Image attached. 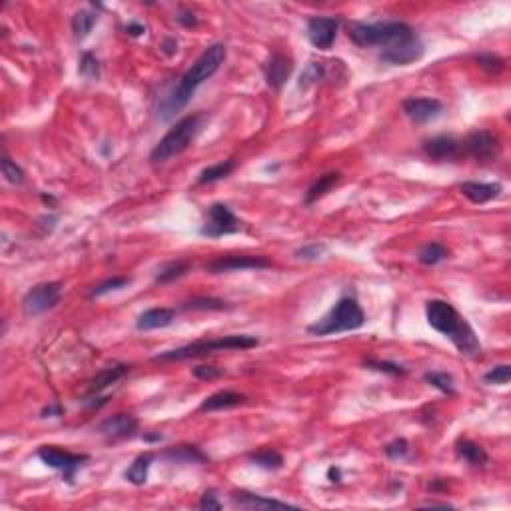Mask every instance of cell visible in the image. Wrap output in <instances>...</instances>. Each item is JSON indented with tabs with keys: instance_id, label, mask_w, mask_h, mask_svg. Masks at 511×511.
Wrapping results in <instances>:
<instances>
[{
	"instance_id": "obj_6",
	"label": "cell",
	"mask_w": 511,
	"mask_h": 511,
	"mask_svg": "<svg viewBox=\"0 0 511 511\" xmlns=\"http://www.w3.org/2000/svg\"><path fill=\"white\" fill-rule=\"evenodd\" d=\"M260 341L254 336H246V334H232V336H224V338H216V340H198L182 348L176 350H168V352L158 353L156 360H188V358H198V356H208V353L224 352V350H250L256 348Z\"/></svg>"
},
{
	"instance_id": "obj_4",
	"label": "cell",
	"mask_w": 511,
	"mask_h": 511,
	"mask_svg": "<svg viewBox=\"0 0 511 511\" xmlns=\"http://www.w3.org/2000/svg\"><path fill=\"white\" fill-rule=\"evenodd\" d=\"M365 324V314L356 298H341L336 302V306L316 324L307 326V334L312 336H331L341 331H353L360 329Z\"/></svg>"
},
{
	"instance_id": "obj_39",
	"label": "cell",
	"mask_w": 511,
	"mask_h": 511,
	"mask_svg": "<svg viewBox=\"0 0 511 511\" xmlns=\"http://www.w3.org/2000/svg\"><path fill=\"white\" fill-rule=\"evenodd\" d=\"M128 284H130V278H110V280L96 286L90 292V295L92 298H100V295L110 294V292H118V290H122Z\"/></svg>"
},
{
	"instance_id": "obj_44",
	"label": "cell",
	"mask_w": 511,
	"mask_h": 511,
	"mask_svg": "<svg viewBox=\"0 0 511 511\" xmlns=\"http://www.w3.org/2000/svg\"><path fill=\"white\" fill-rule=\"evenodd\" d=\"M200 510H222V503L218 500L216 491L214 489H210V491H206L204 495H202V500H200Z\"/></svg>"
},
{
	"instance_id": "obj_19",
	"label": "cell",
	"mask_w": 511,
	"mask_h": 511,
	"mask_svg": "<svg viewBox=\"0 0 511 511\" xmlns=\"http://www.w3.org/2000/svg\"><path fill=\"white\" fill-rule=\"evenodd\" d=\"M459 190L466 196L471 204H488L491 200H495L501 194V184L498 182H464L459 184Z\"/></svg>"
},
{
	"instance_id": "obj_24",
	"label": "cell",
	"mask_w": 511,
	"mask_h": 511,
	"mask_svg": "<svg viewBox=\"0 0 511 511\" xmlns=\"http://www.w3.org/2000/svg\"><path fill=\"white\" fill-rule=\"evenodd\" d=\"M455 454L459 455L466 464L474 467H481L488 464V452L471 440H459L455 443Z\"/></svg>"
},
{
	"instance_id": "obj_38",
	"label": "cell",
	"mask_w": 511,
	"mask_h": 511,
	"mask_svg": "<svg viewBox=\"0 0 511 511\" xmlns=\"http://www.w3.org/2000/svg\"><path fill=\"white\" fill-rule=\"evenodd\" d=\"M476 62L479 64V69H483L489 74H500L505 70V60L498 54H479Z\"/></svg>"
},
{
	"instance_id": "obj_47",
	"label": "cell",
	"mask_w": 511,
	"mask_h": 511,
	"mask_svg": "<svg viewBox=\"0 0 511 511\" xmlns=\"http://www.w3.org/2000/svg\"><path fill=\"white\" fill-rule=\"evenodd\" d=\"M126 33L130 36H142L144 33H146V28L142 26V24H138V23H130L128 26H126Z\"/></svg>"
},
{
	"instance_id": "obj_18",
	"label": "cell",
	"mask_w": 511,
	"mask_h": 511,
	"mask_svg": "<svg viewBox=\"0 0 511 511\" xmlns=\"http://www.w3.org/2000/svg\"><path fill=\"white\" fill-rule=\"evenodd\" d=\"M232 501H234L236 507H242V510H272V507H278V510H295V507H298V505H292V503H288V501L258 495V493H252V491H246V489L232 491Z\"/></svg>"
},
{
	"instance_id": "obj_15",
	"label": "cell",
	"mask_w": 511,
	"mask_h": 511,
	"mask_svg": "<svg viewBox=\"0 0 511 511\" xmlns=\"http://www.w3.org/2000/svg\"><path fill=\"white\" fill-rule=\"evenodd\" d=\"M423 152L425 156H430L432 160H455L459 158L464 152V140H457L454 136H435L432 140H425L423 142Z\"/></svg>"
},
{
	"instance_id": "obj_43",
	"label": "cell",
	"mask_w": 511,
	"mask_h": 511,
	"mask_svg": "<svg viewBox=\"0 0 511 511\" xmlns=\"http://www.w3.org/2000/svg\"><path fill=\"white\" fill-rule=\"evenodd\" d=\"M192 375L198 380H204V382H212V380L226 375V372L218 365H196L192 370Z\"/></svg>"
},
{
	"instance_id": "obj_46",
	"label": "cell",
	"mask_w": 511,
	"mask_h": 511,
	"mask_svg": "<svg viewBox=\"0 0 511 511\" xmlns=\"http://www.w3.org/2000/svg\"><path fill=\"white\" fill-rule=\"evenodd\" d=\"M62 406L60 404H50V406H46L42 409V418H58V416H62Z\"/></svg>"
},
{
	"instance_id": "obj_29",
	"label": "cell",
	"mask_w": 511,
	"mask_h": 511,
	"mask_svg": "<svg viewBox=\"0 0 511 511\" xmlns=\"http://www.w3.org/2000/svg\"><path fill=\"white\" fill-rule=\"evenodd\" d=\"M96 20H98V14L90 11H78L72 16V33L78 40H84L92 33Z\"/></svg>"
},
{
	"instance_id": "obj_12",
	"label": "cell",
	"mask_w": 511,
	"mask_h": 511,
	"mask_svg": "<svg viewBox=\"0 0 511 511\" xmlns=\"http://www.w3.org/2000/svg\"><path fill=\"white\" fill-rule=\"evenodd\" d=\"M464 152L479 160V162L495 160L501 152L500 138L488 132V130H476L464 140Z\"/></svg>"
},
{
	"instance_id": "obj_1",
	"label": "cell",
	"mask_w": 511,
	"mask_h": 511,
	"mask_svg": "<svg viewBox=\"0 0 511 511\" xmlns=\"http://www.w3.org/2000/svg\"><path fill=\"white\" fill-rule=\"evenodd\" d=\"M226 60V46L224 45H212L206 48L204 52L200 54V58L194 62L190 69L184 72V76L180 82L172 88L158 104V118L162 122H168L172 120L176 114L180 112L182 108L188 106L190 98L194 96V92L198 90V86L206 82L210 76H214L218 69L224 64Z\"/></svg>"
},
{
	"instance_id": "obj_21",
	"label": "cell",
	"mask_w": 511,
	"mask_h": 511,
	"mask_svg": "<svg viewBox=\"0 0 511 511\" xmlns=\"http://www.w3.org/2000/svg\"><path fill=\"white\" fill-rule=\"evenodd\" d=\"M246 401H248V398H246L244 394L222 389V392H216V394L208 396V398L202 401L200 411H220V409L238 408V406H244Z\"/></svg>"
},
{
	"instance_id": "obj_23",
	"label": "cell",
	"mask_w": 511,
	"mask_h": 511,
	"mask_svg": "<svg viewBox=\"0 0 511 511\" xmlns=\"http://www.w3.org/2000/svg\"><path fill=\"white\" fill-rule=\"evenodd\" d=\"M164 459H168L172 464H206L208 457L206 454L196 447V445H178V447H170L162 454Z\"/></svg>"
},
{
	"instance_id": "obj_33",
	"label": "cell",
	"mask_w": 511,
	"mask_h": 511,
	"mask_svg": "<svg viewBox=\"0 0 511 511\" xmlns=\"http://www.w3.org/2000/svg\"><path fill=\"white\" fill-rule=\"evenodd\" d=\"M78 74L86 80L100 78V64H98V58L92 52H82L78 60Z\"/></svg>"
},
{
	"instance_id": "obj_45",
	"label": "cell",
	"mask_w": 511,
	"mask_h": 511,
	"mask_svg": "<svg viewBox=\"0 0 511 511\" xmlns=\"http://www.w3.org/2000/svg\"><path fill=\"white\" fill-rule=\"evenodd\" d=\"M176 20L182 24V26H186V28H194V26H198V16L190 11L180 12V14L176 16Z\"/></svg>"
},
{
	"instance_id": "obj_50",
	"label": "cell",
	"mask_w": 511,
	"mask_h": 511,
	"mask_svg": "<svg viewBox=\"0 0 511 511\" xmlns=\"http://www.w3.org/2000/svg\"><path fill=\"white\" fill-rule=\"evenodd\" d=\"M423 507H443V510H447V507H452L450 503H437V501H428V503H423Z\"/></svg>"
},
{
	"instance_id": "obj_10",
	"label": "cell",
	"mask_w": 511,
	"mask_h": 511,
	"mask_svg": "<svg viewBox=\"0 0 511 511\" xmlns=\"http://www.w3.org/2000/svg\"><path fill=\"white\" fill-rule=\"evenodd\" d=\"M423 52H425V48H423L420 36L413 35L404 42L384 48L382 54H380V60L384 64H392V66H408L411 62H418L423 57Z\"/></svg>"
},
{
	"instance_id": "obj_31",
	"label": "cell",
	"mask_w": 511,
	"mask_h": 511,
	"mask_svg": "<svg viewBox=\"0 0 511 511\" xmlns=\"http://www.w3.org/2000/svg\"><path fill=\"white\" fill-rule=\"evenodd\" d=\"M250 462L254 466L268 469V471H276V469H280V467L284 466V457H282V454H278L276 450H262L258 454H252Z\"/></svg>"
},
{
	"instance_id": "obj_25",
	"label": "cell",
	"mask_w": 511,
	"mask_h": 511,
	"mask_svg": "<svg viewBox=\"0 0 511 511\" xmlns=\"http://www.w3.org/2000/svg\"><path fill=\"white\" fill-rule=\"evenodd\" d=\"M190 270V262L188 260H172L162 264L158 270H156V276H154V282L160 286L170 284V282H176L178 278L186 276Z\"/></svg>"
},
{
	"instance_id": "obj_52",
	"label": "cell",
	"mask_w": 511,
	"mask_h": 511,
	"mask_svg": "<svg viewBox=\"0 0 511 511\" xmlns=\"http://www.w3.org/2000/svg\"><path fill=\"white\" fill-rule=\"evenodd\" d=\"M42 200H45L46 204H54V202H57L54 196H46V194H42Z\"/></svg>"
},
{
	"instance_id": "obj_3",
	"label": "cell",
	"mask_w": 511,
	"mask_h": 511,
	"mask_svg": "<svg viewBox=\"0 0 511 511\" xmlns=\"http://www.w3.org/2000/svg\"><path fill=\"white\" fill-rule=\"evenodd\" d=\"M206 124V114H188L180 122L172 126L166 132V136L160 140L156 146L150 152V162L152 164H164L174 156L182 154L186 148L194 142V138L200 134V130Z\"/></svg>"
},
{
	"instance_id": "obj_27",
	"label": "cell",
	"mask_w": 511,
	"mask_h": 511,
	"mask_svg": "<svg viewBox=\"0 0 511 511\" xmlns=\"http://www.w3.org/2000/svg\"><path fill=\"white\" fill-rule=\"evenodd\" d=\"M152 462H154L152 454L138 455L136 459L132 462V466L124 471L126 481H130L132 486H144L148 481V471L152 467Z\"/></svg>"
},
{
	"instance_id": "obj_5",
	"label": "cell",
	"mask_w": 511,
	"mask_h": 511,
	"mask_svg": "<svg viewBox=\"0 0 511 511\" xmlns=\"http://www.w3.org/2000/svg\"><path fill=\"white\" fill-rule=\"evenodd\" d=\"M416 35L413 28L406 23H353L348 28V36L353 45L368 48V46H389L404 42Z\"/></svg>"
},
{
	"instance_id": "obj_42",
	"label": "cell",
	"mask_w": 511,
	"mask_h": 511,
	"mask_svg": "<svg viewBox=\"0 0 511 511\" xmlns=\"http://www.w3.org/2000/svg\"><path fill=\"white\" fill-rule=\"evenodd\" d=\"M384 452L389 459H404L409 452V443L408 440H404V437H398V440H394V442H389L384 447Z\"/></svg>"
},
{
	"instance_id": "obj_26",
	"label": "cell",
	"mask_w": 511,
	"mask_h": 511,
	"mask_svg": "<svg viewBox=\"0 0 511 511\" xmlns=\"http://www.w3.org/2000/svg\"><path fill=\"white\" fill-rule=\"evenodd\" d=\"M341 180V174L340 172H328V174H324V176H319L316 182L310 186V190L306 192V202L307 206L314 204V202H318L319 198H324L326 194L336 186V184Z\"/></svg>"
},
{
	"instance_id": "obj_48",
	"label": "cell",
	"mask_w": 511,
	"mask_h": 511,
	"mask_svg": "<svg viewBox=\"0 0 511 511\" xmlns=\"http://www.w3.org/2000/svg\"><path fill=\"white\" fill-rule=\"evenodd\" d=\"M162 50H164V52H166L168 57H172V54H174V52L178 50V42H176L174 38H166V40L162 42Z\"/></svg>"
},
{
	"instance_id": "obj_30",
	"label": "cell",
	"mask_w": 511,
	"mask_h": 511,
	"mask_svg": "<svg viewBox=\"0 0 511 511\" xmlns=\"http://www.w3.org/2000/svg\"><path fill=\"white\" fill-rule=\"evenodd\" d=\"M447 256H450V250H447L443 244H440V242H430V244H425L420 250L418 260H420L423 266H437V264L445 260Z\"/></svg>"
},
{
	"instance_id": "obj_51",
	"label": "cell",
	"mask_w": 511,
	"mask_h": 511,
	"mask_svg": "<svg viewBox=\"0 0 511 511\" xmlns=\"http://www.w3.org/2000/svg\"><path fill=\"white\" fill-rule=\"evenodd\" d=\"M142 437H144L146 442H160V440H162V435H160V433H144Z\"/></svg>"
},
{
	"instance_id": "obj_7",
	"label": "cell",
	"mask_w": 511,
	"mask_h": 511,
	"mask_svg": "<svg viewBox=\"0 0 511 511\" xmlns=\"http://www.w3.org/2000/svg\"><path fill=\"white\" fill-rule=\"evenodd\" d=\"M38 457L45 462L46 466L58 469L66 483H74V477L80 471V467L86 466V462L90 459L88 455L84 454H70L66 450L58 447V445H42L38 450Z\"/></svg>"
},
{
	"instance_id": "obj_9",
	"label": "cell",
	"mask_w": 511,
	"mask_h": 511,
	"mask_svg": "<svg viewBox=\"0 0 511 511\" xmlns=\"http://www.w3.org/2000/svg\"><path fill=\"white\" fill-rule=\"evenodd\" d=\"M240 232V220L234 216V212L226 204H212L208 208V220L200 228V234L208 238H222L228 234Z\"/></svg>"
},
{
	"instance_id": "obj_35",
	"label": "cell",
	"mask_w": 511,
	"mask_h": 511,
	"mask_svg": "<svg viewBox=\"0 0 511 511\" xmlns=\"http://www.w3.org/2000/svg\"><path fill=\"white\" fill-rule=\"evenodd\" d=\"M228 302L216 300V298H194L190 302L184 304V310H210V312H220L228 310Z\"/></svg>"
},
{
	"instance_id": "obj_14",
	"label": "cell",
	"mask_w": 511,
	"mask_h": 511,
	"mask_svg": "<svg viewBox=\"0 0 511 511\" xmlns=\"http://www.w3.org/2000/svg\"><path fill=\"white\" fill-rule=\"evenodd\" d=\"M404 112L408 114V118L416 124H425L430 120H435L443 112L442 100L437 98H425V96H413L404 100Z\"/></svg>"
},
{
	"instance_id": "obj_49",
	"label": "cell",
	"mask_w": 511,
	"mask_h": 511,
	"mask_svg": "<svg viewBox=\"0 0 511 511\" xmlns=\"http://www.w3.org/2000/svg\"><path fill=\"white\" fill-rule=\"evenodd\" d=\"M328 479L331 483H340L341 481V469L340 467H329L328 469Z\"/></svg>"
},
{
	"instance_id": "obj_17",
	"label": "cell",
	"mask_w": 511,
	"mask_h": 511,
	"mask_svg": "<svg viewBox=\"0 0 511 511\" xmlns=\"http://www.w3.org/2000/svg\"><path fill=\"white\" fill-rule=\"evenodd\" d=\"M294 72V60L288 58L282 52H276L268 58L266 66H264V74H266V82L274 90H280L284 86L288 78Z\"/></svg>"
},
{
	"instance_id": "obj_32",
	"label": "cell",
	"mask_w": 511,
	"mask_h": 511,
	"mask_svg": "<svg viewBox=\"0 0 511 511\" xmlns=\"http://www.w3.org/2000/svg\"><path fill=\"white\" fill-rule=\"evenodd\" d=\"M423 380H425L430 386L435 387V389H440L445 396H454L455 394L454 377L447 374V372H428V374L423 375Z\"/></svg>"
},
{
	"instance_id": "obj_2",
	"label": "cell",
	"mask_w": 511,
	"mask_h": 511,
	"mask_svg": "<svg viewBox=\"0 0 511 511\" xmlns=\"http://www.w3.org/2000/svg\"><path fill=\"white\" fill-rule=\"evenodd\" d=\"M425 318L435 331L443 334L445 338L457 348L464 356H477L481 352V343L477 340L476 331L466 322V318L445 300H430L425 304Z\"/></svg>"
},
{
	"instance_id": "obj_20",
	"label": "cell",
	"mask_w": 511,
	"mask_h": 511,
	"mask_svg": "<svg viewBox=\"0 0 511 511\" xmlns=\"http://www.w3.org/2000/svg\"><path fill=\"white\" fill-rule=\"evenodd\" d=\"M176 312L172 307H152L140 314L136 319V328L140 331H150V329H164L174 324Z\"/></svg>"
},
{
	"instance_id": "obj_34",
	"label": "cell",
	"mask_w": 511,
	"mask_h": 511,
	"mask_svg": "<svg viewBox=\"0 0 511 511\" xmlns=\"http://www.w3.org/2000/svg\"><path fill=\"white\" fill-rule=\"evenodd\" d=\"M2 176L6 178V182L20 186L24 182V170L6 154H2Z\"/></svg>"
},
{
	"instance_id": "obj_16",
	"label": "cell",
	"mask_w": 511,
	"mask_h": 511,
	"mask_svg": "<svg viewBox=\"0 0 511 511\" xmlns=\"http://www.w3.org/2000/svg\"><path fill=\"white\" fill-rule=\"evenodd\" d=\"M138 418L132 413H116L112 418L104 420L98 425V432L110 437V440H126V437H134L138 432Z\"/></svg>"
},
{
	"instance_id": "obj_8",
	"label": "cell",
	"mask_w": 511,
	"mask_h": 511,
	"mask_svg": "<svg viewBox=\"0 0 511 511\" xmlns=\"http://www.w3.org/2000/svg\"><path fill=\"white\" fill-rule=\"evenodd\" d=\"M62 294L60 282H42L30 288L23 298V310L26 316H40L57 306Z\"/></svg>"
},
{
	"instance_id": "obj_28",
	"label": "cell",
	"mask_w": 511,
	"mask_h": 511,
	"mask_svg": "<svg viewBox=\"0 0 511 511\" xmlns=\"http://www.w3.org/2000/svg\"><path fill=\"white\" fill-rule=\"evenodd\" d=\"M234 168H236V162H234V160H224V162H220V164L208 166V168L200 172L198 184H212L218 182V180H224V178H228V176L234 172Z\"/></svg>"
},
{
	"instance_id": "obj_41",
	"label": "cell",
	"mask_w": 511,
	"mask_h": 511,
	"mask_svg": "<svg viewBox=\"0 0 511 511\" xmlns=\"http://www.w3.org/2000/svg\"><path fill=\"white\" fill-rule=\"evenodd\" d=\"M365 368L370 370H375V372H382V374H389V375H406L408 370L404 365L394 364V362H380V360H365L364 362Z\"/></svg>"
},
{
	"instance_id": "obj_22",
	"label": "cell",
	"mask_w": 511,
	"mask_h": 511,
	"mask_svg": "<svg viewBox=\"0 0 511 511\" xmlns=\"http://www.w3.org/2000/svg\"><path fill=\"white\" fill-rule=\"evenodd\" d=\"M128 372H130V365L126 364L108 365V368H104L102 372H98V374L92 377L88 392H90L92 396H98L106 387H110L112 384H116L118 380H122Z\"/></svg>"
},
{
	"instance_id": "obj_11",
	"label": "cell",
	"mask_w": 511,
	"mask_h": 511,
	"mask_svg": "<svg viewBox=\"0 0 511 511\" xmlns=\"http://www.w3.org/2000/svg\"><path fill=\"white\" fill-rule=\"evenodd\" d=\"M272 262L264 256H246V254H234V256H222L210 262L206 270L210 274L238 272V270H266L270 268Z\"/></svg>"
},
{
	"instance_id": "obj_40",
	"label": "cell",
	"mask_w": 511,
	"mask_h": 511,
	"mask_svg": "<svg viewBox=\"0 0 511 511\" xmlns=\"http://www.w3.org/2000/svg\"><path fill=\"white\" fill-rule=\"evenodd\" d=\"M326 244H319V242H314V244H306V246H302V248H298L295 250V258L298 260H306V262H314V260H319L324 254H326Z\"/></svg>"
},
{
	"instance_id": "obj_36",
	"label": "cell",
	"mask_w": 511,
	"mask_h": 511,
	"mask_svg": "<svg viewBox=\"0 0 511 511\" xmlns=\"http://www.w3.org/2000/svg\"><path fill=\"white\" fill-rule=\"evenodd\" d=\"M326 76V64H319V62H312L300 76V88H310L312 84H316L319 80Z\"/></svg>"
},
{
	"instance_id": "obj_37",
	"label": "cell",
	"mask_w": 511,
	"mask_h": 511,
	"mask_svg": "<svg viewBox=\"0 0 511 511\" xmlns=\"http://www.w3.org/2000/svg\"><path fill=\"white\" fill-rule=\"evenodd\" d=\"M483 380L488 384H493V386H505L510 384L511 380V365L510 364H501L491 368L488 374L483 375Z\"/></svg>"
},
{
	"instance_id": "obj_13",
	"label": "cell",
	"mask_w": 511,
	"mask_h": 511,
	"mask_svg": "<svg viewBox=\"0 0 511 511\" xmlns=\"http://www.w3.org/2000/svg\"><path fill=\"white\" fill-rule=\"evenodd\" d=\"M340 30V18L316 16L307 20V40L319 50H329Z\"/></svg>"
}]
</instances>
